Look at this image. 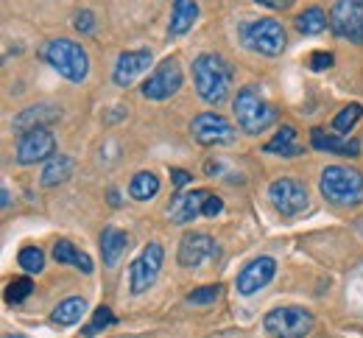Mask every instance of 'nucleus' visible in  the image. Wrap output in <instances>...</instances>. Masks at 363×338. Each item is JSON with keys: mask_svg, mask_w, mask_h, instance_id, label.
Listing matches in <instances>:
<instances>
[{"mask_svg": "<svg viewBox=\"0 0 363 338\" xmlns=\"http://www.w3.org/2000/svg\"><path fill=\"white\" fill-rule=\"evenodd\" d=\"M193 84L204 103H221L232 90V64L218 53H201L193 59Z\"/></svg>", "mask_w": 363, "mask_h": 338, "instance_id": "f257e3e1", "label": "nucleus"}, {"mask_svg": "<svg viewBox=\"0 0 363 338\" xmlns=\"http://www.w3.org/2000/svg\"><path fill=\"white\" fill-rule=\"evenodd\" d=\"M318 191L327 198V204L352 210L363 204V174L350 165H330L321 171Z\"/></svg>", "mask_w": 363, "mask_h": 338, "instance_id": "f03ea898", "label": "nucleus"}, {"mask_svg": "<svg viewBox=\"0 0 363 338\" xmlns=\"http://www.w3.org/2000/svg\"><path fill=\"white\" fill-rule=\"evenodd\" d=\"M232 112L238 118V126L246 135H263L266 129H272L277 123V106H272L266 98L260 96L257 87H240L238 96L232 98Z\"/></svg>", "mask_w": 363, "mask_h": 338, "instance_id": "7ed1b4c3", "label": "nucleus"}, {"mask_svg": "<svg viewBox=\"0 0 363 338\" xmlns=\"http://www.w3.org/2000/svg\"><path fill=\"white\" fill-rule=\"evenodd\" d=\"M43 59H45L48 64H50L62 79H67V81H73V84L84 81L87 73H90L87 50L82 48L79 43H73V40H65V37L50 40L45 48H43Z\"/></svg>", "mask_w": 363, "mask_h": 338, "instance_id": "20e7f679", "label": "nucleus"}, {"mask_svg": "<svg viewBox=\"0 0 363 338\" xmlns=\"http://www.w3.org/2000/svg\"><path fill=\"white\" fill-rule=\"evenodd\" d=\"M240 43L249 50L260 53V56H279L285 50V28L282 23H277L272 17H263V20H255V23H246L240 28Z\"/></svg>", "mask_w": 363, "mask_h": 338, "instance_id": "39448f33", "label": "nucleus"}, {"mask_svg": "<svg viewBox=\"0 0 363 338\" xmlns=\"http://www.w3.org/2000/svg\"><path fill=\"white\" fill-rule=\"evenodd\" d=\"M266 333L274 338H305L313 330V313L296 305H285V308H274L263 319Z\"/></svg>", "mask_w": 363, "mask_h": 338, "instance_id": "423d86ee", "label": "nucleus"}, {"mask_svg": "<svg viewBox=\"0 0 363 338\" xmlns=\"http://www.w3.org/2000/svg\"><path fill=\"white\" fill-rule=\"evenodd\" d=\"M162 260H165V252L160 243H145L143 252L137 254L129 266V286H132V293L140 296L157 283V274L162 269Z\"/></svg>", "mask_w": 363, "mask_h": 338, "instance_id": "0eeeda50", "label": "nucleus"}, {"mask_svg": "<svg viewBox=\"0 0 363 338\" xmlns=\"http://www.w3.org/2000/svg\"><path fill=\"white\" fill-rule=\"evenodd\" d=\"M330 26L341 40L363 43V0H338L330 9Z\"/></svg>", "mask_w": 363, "mask_h": 338, "instance_id": "6e6552de", "label": "nucleus"}, {"mask_svg": "<svg viewBox=\"0 0 363 338\" xmlns=\"http://www.w3.org/2000/svg\"><path fill=\"white\" fill-rule=\"evenodd\" d=\"M190 135L199 145H232L235 143V126L218 112H201L190 123Z\"/></svg>", "mask_w": 363, "mask_h": 338, "instance_id": "1a4fd4ad", "label": "nucleus"}, {"mask_svg": "<svg viewBox=\"0 0 363 338\" xmlns=\"http://www.w3.org/2000/svg\"><path fill=\"white\" fill-rule=\"evenodd\" d=\"M179 87H182V67L174 56H168V59H162V62L157 64V70L145 79V84H143V98H148V101H165V98L177 96Z\"/></svg>", "mask_w": 363, "mask_h": 338, "instance_id": "9d476101", "label": "nucleus"}, {"mask_svg": "<svg viewBox=\"0 0 363 338\" xmlns=\"http://www.w3.org/2000/svg\"><path fill=\"white\" fill-rule=\"evenodd\" d=\"M269 198L285 218H294V215L305 213V207H308V188L294 176H282V179L272 182Z\"/></svg>", "mask_w": 363, "mask_h": 338, "instance_id": "9b49d317", "label": "nucleus"}, {"mask_svg": "<svg viewBox=\"0 0 363 338\" xmlns=\"http://www.w3.org/2000/svg\"><path fill=\"white\" fill-rule=\"evenodd\" d=\"M274 274H277V263H274V257H257V260H252L240 274H238V280H235V288L240 296H252V293H257V291H263L269 283L274 280Z\"/></svg>", "mask_w": 363, "mask_h": 338, "instance_id": "f8f14e48", "label": "nucleus"}, {"mask_svg": "<svg viewBox=\"0 0 363 338\" xmlns=\"http://www.w3.org/2000/svg\"><path fill=\"white\" fill-rule=\"evenodd\" d=\"M62 118V109L56 106V103H37V106H28V109H23L14 120H11V129H14V135H20V137H26V135H31V132H40V129H45L50 126L53 120H59Z\"/></svg>", "mask_w": 363, "mask_h": 338, "instance_id": "ddd939ff", "label": "nucleus"}, {"mask_svg": "<svg viewBox=\"0 0 363 338\" xmlns=\"http://www.w3.org/2000/svg\"><path fill=\"white\" fill-rule=\"evenodd\" d=\"M53 151H56V137L48 129H40V132H31V135L20 137V143H17V162L20 165L45 162V159L53 157Z\"/></svg>", "mask_w": 363, "mask_h": 338, "instance_id": "4468645a", "label": "nucleus"}, {"mask_svg": "<svg viewBox=\"0 0 363 338\" xmlns=\"http://www.w3.org/2000/svg\"><path fill=\"white\" fill-rule=\"evenodd\" d=\"M216 254V241L204 232H187L179 241V252L177 260L184 269H199L204 260H210Z\"/></svg>", "mask_w": 363, "mask_h": 338, "instance_id": "2eb2a0df", "label": "nucleus"}, {"mask_svg": "<svg viewBox=\"0 0 363 338\" xmlns=\"http://www.w3.org/2000/svg\"><path fill=\"white\" fill-rule=\"evenodd\" d=\"M154 62V53L151 48H137V50H126L118 56L115 62V84L118 87H129L137 76H143Z\"/></svg>", "mask_w": 363, "mask_h": 338, "instance_id": "dca6fc26", "label": "nucleus"}, {"mask_svg": "<svg viewBox=\"0 0 363 338\" xmlns=\"http://www.w3.org/2000/svg\"><path fill=\"white\" fill-rule=\"evenodd\" d=\"M210 193L207 191H193V193H179L168 204V215L174 224H190L193 218L204 215V204Z\"/></svg>", "mask_w": 363, "mask_h": 338, "instance_id": "f3484780", "label": "nucleus"}, {"mask_svg": "<svg viewBox=\"0 0 363 338\" xmlns=\"http://www.w3.org/2000/svg\"><path fill=\"white\" fill-rule=\"evenodd\" d=\"M126 246H129V235H126L123 230L106 227V230L101 232V257H104V266H109V269L118 266V260L123 257Z\"/></svg>", "mask_w": 363, "mask_h": 338, "instance_id": "a211bd4d", "label": "nucleus"}, {"mask_svg": "<svg viewBox=\"0 0 363 338\" xmlns=\"http://www.w3.org/2000/svg\"><path fill=\"white\" fill-rule=\"evenodd\" d=\"M311 145L318 151H330V154H341V157H358L361 154V143L358 140H341V137H333L327 135L324 129H313L311 132Z\"/></svg>", "mask_w": 363, "mask_h": 338, "instance_id": "6ab92c4d", "label": "nucleus"}, {"mask_svg": "<svg viewBox=\"0 0 363 338\" xmlns=\"http://www.w3.org/2000/svg\"><path fill=\"white\" fill-rule=\"evenodd\" d=\"M199 17V6L193 0H177L174 11H171V26H168V40H177L182 34H187L193 28Z\"/></svg>", "mask_w": 363, "mask_h": 338, "instance_id": "aec40b11", "label": "nucleus"}, {"mask_svg": "<svg viewBox=\"0 0 363 338\" xmlns=\"http://www.w3.org/2000/svg\"><path fill=\"white\" fill-rule=\"evenodd\" d=\"M53 260L62 266H76L82 274H92V260L87 252H82L79 246L70 241H56L53 243Z\"/></svg>", "mask_w": 363, "mask_h": 338, "instance_id": "412c9836", "label": "nucleus"}, {"mask_svg": "<svg viewBox=\"0 0 363 338\" xmlns=\"http://www.w3.org/2000/svg\"><path fill=\"white\" fill-rule=\"evenodd\" d=\"M84 310H87V299H84V296H67L65 302H59V305L53 308V313H50V319H53V325H62V327H70V325H76V322H82V316H84Z\"/></svg>", "mask_w": 363, "mask_h": 338, "instance_id": "4be33fe9", "label": "nucleus"}, {"mask_svg": "<svg viewBox=\"0 0 363 338\" xmlns=\"http://www.w3.org/2000/svg\"><path fill=\"white\" fill-rule=\"evenodd\" d=\"M73 168H76L73 157H53L50 162H45L43 185H45V188H56V185L67 182V179H70V174H73Z\"/></svg>", "mask_w": 363, "mask_h": 338, "instance_id": "5701e85b", "label": "nucleus"}, {"mask_svg": "<svg viewBox=\"0 0 363 338\" xmlns=\"http://www.w3.org/2000/svg\"><path fill=\"white\" fill-rule=\"evenodd\" d=\"M157 193H160V179H157V174L140 171V174L132 176V182H129V196H132L135 201H151Z\"/></svg>", "mask_w": 363, "mask_h": 338, "instance_id": "b1692460", "label": "nucleus"}, {"mask_svg": "<svg viewBox=\"0 0 363 338\" xmlns=\"http://www.w3.org/2000/svg\"><path fill=\"white\" fill-rule=\"evenodd\" d=\"M266 154H282V157H296L302 154V145L296 143V129L294 126H282L274 135L272 143H266Z\"/></svg>", "mask_w": 363, "mask_h": 338, "instance_id": "393cba45", "label": "nucleus"}, {"mask_svg": "<svg viewBox=\"0 0 363 338\" xmlns=\"http://www.w3.org/2000/svg\"><path fill=\"white\" fill-rule=\"evenodd\" d=\"M324 28H327V14H324L321 6H311V9H305V11L296 17V31H299V34L313 37V34H321Z\"/></svg>", "mask_w": 363, "mask_h": 338, "instance_id": "a878e982", "label": "nucleus"}, {"mask_svg": "<svg viewBox=\"0 0 363 338\" xmlns=\"http://www.w3.org/2000/svg\"><path fill=\"white\" fill-rule=\"evenodd\" d=\"M17 263L26 274H40L45 269V254L40 246H23L20 254H17Z\"/></svg>", "mask_w": 363, "mask_h": 338, "instance_id": "bb28decb", "label": "nucleus"}, {"mask_svg": "<svg viewBox=\"0 0 363 338\" xmlns=\"http://www.w3.org/2000/svg\"><path fill=\"white\" fill-rule=\"evenodd\" d=\"M363 115V106L361 103H350V106H344L338 115H335V120H333V129L338 132V135H350V129L361 120Z\"/></svg>", "mask_w": 363, "mask_h": 338, "instance_id": "cd10ccee", "label": "nucleus"}, {"mask_svg": "<svg viewBox=\"0 0 363 338\" xmlns=\"http://www.w3.org/2000/svg\"><path fill=\"white\" fill-rule=\"evenodd\" d=\"M118 319H115V313H112V308H106V305H101V308H95V313H92V322L84 327V338H92L95 333H101L104 327H112Z\"/></svg>", "mask_w": 363, "mask_h": 338, "instance_id": "c85d7f7f", "label": "nucleus"}, {"mask_svg": "<svg viewBox=\"0 0 363 338\" xmlns=\"http://www.w3.org/2000/svg\"><path fill=\"white\" fill-rule=\"evenodd\" d=\"M31 291H34V280H31V277H20V280H14V283L6 288V302L20 305L26 296H31Z\"/></svg>", "mask_w": 363, "mask_h": 338, "instance_id": "c756f323", "label": "nucleus"}, {"mask_svg": "<svg viewBox=\"0 0 363 338\" xmlns=\"http://www.w3.org/2000/svg\"><path fill=\"white\" fill-rule=\"evenodd\" d=\"M221 296V286H204V288H193L187 293V305H213Z\"/></svg>", "mask_w": 363, "mask_h": 338, "instance_id": "7c9ffc66", "label": "nucleus"}, {"mask_svg": "<svg viewBox=\"0 0 363 338\" xmlns=\"http://www.w3.org/2000/svg\"><path fill=\"white\" fill-rule=\"evenodd\" d=\"M73 26H76V31H82V34H92V31H95V14H92L90 9H82V11H76V17H73Z\"/></svg>", "mask_w": 363, "mask_h": 338, "instance_id": "2f4dec72", "label": "nucleus"}, {"mask_svg": "<svg viewBox=\"0 0 363 338\" xmlns=\"http://www.w3.org/2000/svg\"><path fill=\"white\" fill-rule=\"evenodd\" d=\"M333 53H327V50H318L313 53V59H311V70L313 73H321V70H327V67H333Z\"/></svg>", "mask_w": 363, "mask_h": 338, "instance_id": "473e14b6", "label": "nucleus"}, {"mask_svg": "<svg viewBox=\"0 0 363 338\" xmlns=\"http://www.w3.org/2000/svg\"><path fill=\"white\" fill-rule=\"evenodd\" d=\"M171 179H174V188H177L179 193L187 185H193V176H190L187 171H182V168H171Z\"/></svg>", "mask_w": 363, "mask_h": 338, "instance_id": "72a5a7b5", "label": "nucleus"}, {"mask_svg": "<svg viewBox=\"0 0 363 338\" xmlns=\"http://www.w3.org/2000/svg\"><path fill=\"white\" fill-rule=\"evenodd\" d=\"M221 210H224V201H221V198H218L216 193H210L207 204H204V215H207V218H216Z\"/></svg>", "mask_w": 363, "mask_h": 338, "instance_id": "f704fd0d", "label": "nucleus"}, {"mask_svg": "<svg viewBox=\"0 0 363 338\" xmlns=\"http://www.w3.org/2000/svg\"><path fill=\"white\" fill-rule=\"evenodd\" d=\"M257 6H269V9H288L291 0H257Z\"/></svg>", "mask_w": 363, "mask_h": 338, "instance_id": "c9c22d12", "label": "nucleus"}, {"mask_svg": "<svg viewBox=\"0 0 363 338\" xmlns=\"http://www.w3.org/2000/svg\"><path fill=\"white\" fill-rule=\"evenodd\" d=\"M204 171H207V174H210V176H213V174H218V171H221V162H218V159H210V162H207V168H204Z\"/></svg>", "mask_w": 363, "mask_h": 338, "instance_id": "e433bc0d", "label": "nucleus"}, {"mask_svg": "<svg viewBox=\"0 0 363 338\" xmlns=\"http://www.w3.org/2000/svg\"><path fill=\"white\" fill-rule=\"evenodd\" d=\"M0 204H3V210H6V207H9V204H11V193H9V191H6V188H3V198H0Z\"/></svg>", "mask_w": 363, "mask_h": 338, "instance_id": "4c0bfd02", "label": "nucleus"}, {"mask_svg": "<svg viewBox=\"0 0 363 338\" xmlns=\"http://www.w3.org/2000/svg\"><path fill=\"white\" fill-rule=\"evenodd\" d=\"M109 201H112V207H118V193L115 191H109Z\"/></svg>", "mask_w": 363, "mask_h": 338, "instance_id": "58836bf2", "label": "nucleus"}, {"mask_svg": "<svg viewBox=\"0 0 363 338\" xmlns=\"http://www.w3.org/2000/svg\"><path fill=\"white\" fill-rule=\"evenodd\" d=\"M6 338H26V336H14V333H9Z\"/></svg>", "mask_w": 363, "mask_h": 338, "instance_id": "ea45409f", "label": "nucleus"}]
</instances>
